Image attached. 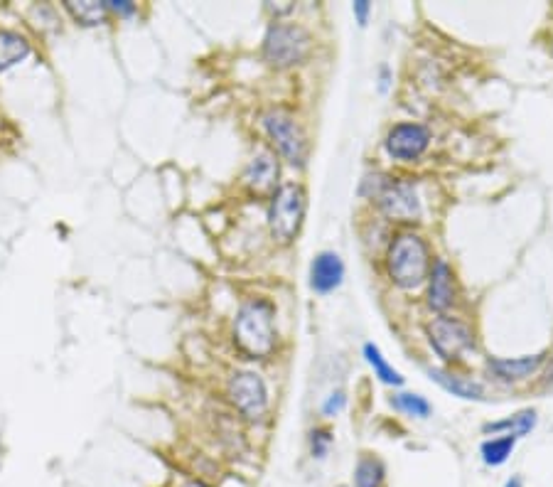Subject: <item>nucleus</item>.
Instances as JSON below:
<instances>
[{
    "instance_id": "obj_1",
    "label": "nucleus",
    "mask_w": 553,
    "mask_h": 487,
    "mask_svg": "<svg viewBox=\"0 0 553 487\" xmlns=\"http://www.w3.org/2000/svg\"><path fill=\"white\" fill-rule=\"evenodd\" d=\"M276 308L266 298H251L234 318V342L246 357L263 360L276 350Z\"/></svg>"
},
{
    "instance_id": "obj_2",
    "label": "nucleus",
    "mask_w": 553,
    "mask_h": 487,
    "mask_svg": "<svg viewBox=\"0 0 553 487\" xmlns=\"http://www.w3.org/2000/svg\"><path fill=\"white\" fill-rule=\"evenodd\" d=\"M386 271L389 278L404 291L418 288L431 274V251L418 234H399L389 244L386 254Z\"/></svg>"
},
{
    "instance_id": "obj_3",
    "label": "nucleus",
    "mask_w": 553,
    "mask_h": 487,
    "mask_svg": "<svg viewBox=\"0 0 553 487\" xmlns=\"http://www.w3.org/2000/svg\"><path fill=\"white\" fill-rule=\"evenodd\" d=\"M305 207H308V200L300 185L288 183L273 192L271 207H268V227L278 244H291L298 237L305 219Z\"/></svg>"
},
{
    "instance_id": "obj_4",
    "label": "nucleus",
    "mask_w": 553,
    "mask_h": 487,
    "mask_svg": "<svg viewBox=\"0 0 553 487\" xmlns=\"http://www.w3.org/2000/svg\"><path fill=\"white\" fill-rule=\"evenodd\" d=\"M310 32L293 23L271 25L263 37V60L276 69H288L305 62L310 55Z\"/></svg>"
},
{
    "instance_id": "obj_5",
    "label": "nucleus",
    "mask_w": 553,
    "mask_h": 487,
    "mask_svg": "<svg viewBox=\"0 0 553 487\" xmlns=\"http://www.w3.org/2000/svg\"><path fill=\"white\" fill-rule=\"evenodd\" d=\"M263 128H266L268 138L276 146V151L283 155L291 165H305L310 153L308 136H305L303 126L295 119L288 109H268L263 114Z\"/></svg>"
},
{
    "instance_id": "obj_6",
    "label": "nucleus",
    "mask_w": 553,
    "mask_h": 487,
    "mask_svg": "<svg viewBox=\"0 0 553 487\" xmlns=\"http://www.w3.org/2000/svg\"><path fill=\"white\" fill-rule=\"evenodd\" d=\"M428 340L445 362H460L467 352L475 350V333L463 320L440 315L428 325Z\"/></svg>"
},
{
    "instance_id": "obj_7",
    "label": "nucleus",
    "mask_w": 553,
    "mask_h": 487,
    "mask_svg": "<svg viewBox=\"0 0 553 487\" xmlns=\"http://www.w3.org/2000/svg\"><path fill=\"white\" fill-rule=\"evenodd\" d=\"M379 210L391 219V222H418L421 219V197H418L416 185L408 178L389 180L381 195L377 197Z\"/></svg>"
},
{
    "instance_id": "obj_8",
    "label": "nucleus",
    "mask_w": 553,
    "mask_h": 487,
    "mask_svg": "<svg viewBox=\"0 0 553 487\" xmlns=\"http://www.w3.org/2000/svg\"><path fill=\"white\" fill-rule=\"evenodd\" d=\"M229 399L236 406L241 416L249 421L263 419L268 409V392L266 384L259 374L254 372H236L229 382Z\"/></svg>"
},
{
    "instance_id": "obj_9",
    "label": "nucleus",
    "mask_w": 553,
    "mask_h": 487,
    "mask_svg": "<svg viewBox=\"0 0 553 487\" xmlns=\"http://www.w3.org/2000/svg\"><path fill=\"white\" fill-rule=\"evenodd\" d=\"M386 153L394 160H404V163H411V160L421 158L423 153L431 146V131L421 123H399L389 131L384 141Z\"/></svg>"
},
{
    "instance_id": "obj_10",
    "label": "nucleus",
    "mask_w": 553,
    "mask_h": 487,
    "mask_svg": "<svg viewBox=\"0 0 553 487\" xmlns=\"http://www.w3.org/2000/svg\"><path fill=\"white\" fill-rule=\"evenodd\" d=\"M428 305L436 313H445L455 305V276L445 261H436L428 274Z\"/></svg>"
},
{
    "instance_id": "obj_11",
    "label": "nucleus",
    "mask_w": 553,
    "mask_h": 487,
    "mask_svg": "<svg viewBox=\"0 0 553 487\" xmlns=\"http://www.w3.org/2000/svg\"><path fill=\"white\" fill-rule=\"evenodd\" d=\"M342 278H345V264L335 251H322L313 259L310 266V286L318 293H330L340 288Z\"/></svg>"
},
{
    "instance_id": "obj_12",
    "label": "nucleus",
    "mask_w": 553,
    "mask_h": 487,
    "mask_svg": "<svg viewBox=\"0 0 553 487\" xmlns=\"http://www.w3.org/2000/svg\"><path fill=\"white\" fill-rule=\"evenodd\" d=\"M278 160L271 151H259L251 158V163L246 165L244 173V185L249 187L256 195H263V192H271L278 183Z\"/></svg>"
},
{
    "instance_id": "obj_13",
    "label": "nucleus",
    "mask_w": 553,
    "mask_h": 487,
    "mask_svg": "<svg viewBox=\"0 0 553 487\" xmlns=\"http://www.w3.org/2000/svg\"><path fill=\"white\" fill-rule=\"evenodd\" d=\"M544 362H546V352H541V355H531V357H517V360H497V357H492V360L487 362V369H490V374L497 379V382L514 384V382H524V379H529L531 374L539 372Z\"/></svg>"
},
{
    "instance_id": "obj_14",
    "label": "nucleus",
    "mask_w": 553,
    "mask_h": 487,
    "mask_svg": "<svg viewBox=\"0 0 553 487\" xmlns=\"http://www.w3.org/2000/svg\"><path fill=\"white\" fill-rule=\"evenodd\" d=\"M428 377H431L436 384H440L445 392H450L453 396H460V399L480 401L482 396H485V389H482L480 382H472V379L458 377V374H450V372H443V369L428 367Z\"/></svg>"
},
{
    "instance_id": "obj_15",
    "label": "nucleus",
    "mask_w": 553,
    "mask_h": 487,
    "mask_svg": "<svg viewBox=\"0 0 553 487\" xmlns=\"http://www.w3.org/2000/svg\"><path fill=\"white\" fill-rule=\"evenodd\" d=\"M30 57V42L20 32L0 30V72L20 64Z\"/></svg>"
},
{
    "instance_id": "obj_16",
    "label": "nucleus",
    "mask_w": 553,
    "mask_h": 487,
    "mask_svg": "<svg viewBox=\"0 0 553 487\" xmlns=\"http://www.w3.org/2000/svg\"><path fill=\"white\" fill-rule=\"evenodd\" d=\"M67 13L77 20L79 25H87V28H94V25H101L106 20V3H94V0H67L64 3Z\"/></svg>"
},
{
    "instance_id": "obj_17",
    "label": "nucleus",
    "mask_w": 553,
    "mask_h": 487,
    "mask_svg": "<svg viewBox=\"0 0 553 487\" xmlns=\"http://www.w3.org/2000/svg\"><path fill=\"white\" fill-rule=\"evenodd\" d=\"M386 478V468L379 458L364 456L359 458L354 468V487H381Z\"/></svg>"
},
{
    "instance_id": "obj_18",
    "label": "nucleus",
    "mask_w": 553,
    "mask_h": 487,
    "mask_svg": "<svg viewBox=\"0 0 553 487\" xmlns=\"http://www.w3.org/2000/svg\"><path fill=\"white\" fill-rule=\"evenodd\" d=\"M364 357H367V362L372 365L374 377H379V382L391 384V387H401V384H404V377H401V374L384 360V355H381L377 345L367 342V345H364Z\"/></svg>"
},
{
    "instance_id": "obj_19",
    "label": "nucleus",
    "mask_w": 553,
    "mask_h": 487,
    "mask_svg": "<svg viewBox=\"0 0 553 487\" xmlns=\"http://www.w3.org/2000/svg\"><path fill=\"white\" fill-rule=\"evenodd\" d=\"M536 426V411H522V414L512 416V419H504V421H495V424H487L485 431H507L504 436H514V438H522L529 436L531 431H534Z\"/></svg>"
},
{
    "instance_id": "obj_20",
    "label": "nucleus",
    "mask_w": 553,
    "mask_h": 487,
    "mask_svg": "<svg viewBox=\"0 0 553 487\" xmlns=\"http://www.w3.org/2000/svg\"><path fill=\"white\" fill-rule=\"evenodd\" d=\"M514 443H517L514 436H499L492 438V441H485L482 443V460H485L487 465L507 463V458L512 456L514 451Z\"/></svg>"
},
{
    "instance_id": "obj_21",
    "label": "nucleus",
    "mask_w": 553,
    "mask_h": 487,
    "mask_svg": "<svg viewBox=\"0 0 553 487\" xmlns=\"http://www.w3.org/2000/svg\"><path fill=\"white\" fill-rule=\"evenodd\" d=\"M391 404L396 406L399 411H404L406 416H416V419H428L433 411V406L428 404V399L418 394H399L391 399Z\"/></svg>"
},
{
    "instance_id": "obj_22",
    "label": "nucleus",
    "mask_w": 553,
    "mask_h": 487,
    "mask_svg": "<svg viewBox=\"0 0 553 487\" xmlns=\"http://www.w3.org/2000/svg\"><path fill=\"white\" fill-rule=\"evenodd\" d=\"M332 446V436L327 431H313L310 433V448H313L315 458H325L327 448Z\"/></svg>"
},
{
    "instance_id": "obj_23",
    "label": "nucleus",
    "mask_w": 553,
    "mask_h": 487,
    "mask_svg": "<svg viewBox=\"0 0 553 487\" xmlns=\"http://www.w3.org/2000/svg\"><path fill=\"white\" fill-rule=\"evenodd\" d=\"M345 394L342 392H335V394H330V399L325 401V404H322V414L325 416H337L340 414L342 409H345Z\"/></svg>"
},
{
    "instance_id": "obj_24",
    "label": "nucleus",
    "mask_w": 553,
    "mask_h": 487,
    "mask_svg": "<svg viewBox=\"0 0 553 487\" xmlns=\"http://www.w3.org/2000/svg\"><path fill=\"white\" fill-rule=\"evenodd\" d=\"M106 8L114 10L118 15H126V18H131V15L136 13V5L126 3V0H111V3H106Z\"/></svg>"
},
{
    "instance_id": "obj_25",
    "label": "nucleus",
    "mask_w": 553,
    "mask_h": 487,
    "mask_svg": "<svg viewBox=\"0 0 553 487\" xmlns=\"http://www.w3.org/2000/svg\"><path fill=\"white\" fill-rule=\"evenodd\" d=\"M354 15H357L359 25H367V18H369V10H372V5L367 3V0H357V3L352 5Z\"/></svg>"
},
{
    "instance_id": "obj_26",
    "label": "nucleus",
    "mask_w": 553,
    "mask_h": 487,
    "mask_svg": "<svg viewBox=\"0 0 553 487\" xmlns=\"http://www.w3.org/2000/svg\"><path fill=\"white\" fill-rule=\"evenodd\" d=\"M180 487H209V485L202 483V480H187V483H182Z\"/></svg>"
},
{
    "instance_id": "obj_27",
    "label": "nucleus",
    "mask_w": 553,
    "mask_h": 487,
    "mask_svg": "<svg viewBox=\"0 0 553 487\" xmlns=\"http://www.w3.org/2000/svg\"><path fill=\"white\" fill-rule=\"evenodd\" d=\"M504 487H524V485H522V480H519V478H512V480H507V485H504Z\"/></svg>"
}]
</instances>
